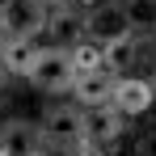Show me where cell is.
Instances as JSON below:
<instances>
[{"label":"cell","instance_id":"3957f363","mask_svg":"<svg viewBox=\"0 0 156 156\" xmlns=\"http://www.w3.org/2000/svg\"><path fill=\"white\" fill-rule=\"evenodd\" d=\"M84 34H89V42H97V47H110V42L131 38V21H127L122 0H101V4H93V9L84 13Z\"/></svg>","mask_w":156,"mask_h":156},{"label":"cell","instance_id":"8fae6325","mask_svg":"<svg viewBox=\"0 0 156 156\" xmlns=\"http://www.w3.org/2000/svg\"><path fill=\"white\" fill-rule=\"evenodd\" d=\"M127 9V21H131V34H156V0H122Z\"/></svg>","mask_w":156,"mask_h":156},{"label":"cell","instance_id":"e0dca14e","mask_svg":"<svg viewBox=\"0 0 156 156\" xmlns=\"http://www.w3.org/2000/svg\"><path fill=\"white\" fill-rule=\"evenodd\" d=\"M0 4H4V0H0Z\"/></svg>","mask_w":156,"mask_h":156},{"label":"cell","instance_id":"9a60e30c","mask_svg":"<svg viewBox=\"0 0 156 156\" xmlns=\"http://www.w3.org/2000/svg\"><path fill=\"white\" fill-rule=\"evenodd\" d=\"M148 84H152V97H156V72H152V76H148Z\"/></svg>","mask_w":156,"mask_h":156},{"label":"cell","instance_id":"ba28073f","mask_svg":"<svg viewBox=\"0 0 156 156\" xmlns=\"http://www.w3.org/2000/svg\"><path fill=\"white\" fill-rule=\"evenodd\" d=\"M114 84H118V76L114 72H89V76H76V84H72V97H76L80 110H97V105H114Z\"/></svg>","mask_w":156,"mask_h":156},{"label":"cell","instance_id":"5bb4252c","mask_svg":"<svg viewBox=\"0 0 156 156\" xmlns=\"http://www.w3.org/2000/svg\"><path fill=\"white\" fill-rule=\"evenodd\" d=\"M42 4H47V9H51V13H55V9H68L72 0H42Z\"/></svg>","mask_w":156,"mask_h":156},{"label":"cell","instance_id":"5b68a950","mask_svg":"<svg viewBox=\"0 0 156 156\" xmlns=\"http://www.w3.org/2000/svg\"><path fill=\"white\" fill-rule=\"evenodd\" d=\"M127 114L114 110V105H97V110H84V144L89 148H114L122 135H127Z\"/></svg>","mask_w":156,"mask_h":156},{"label":"cell","instance_id":"2e32d148","mask_svg":"<svg viewBox=\"0 0 156 156\" xmlns=\"http://www.w3.org/2000/svg\"><path fill=\"white\" fill-rule=\"evenodd\" d=\"M0 72H4V63H0Z\"/></svg>","mask_w":156,"mask_h":156},{"label":"cell","instance_id":"30bf717a","mask_svg":"<svg viewBox=\"0 0 156 156\" xmlns=\"http://www.w3.org/2000/svg\"><path fill=\"white\" fill-rule=\"evenodd\" d=\"M34 55H38V42H0V63L13 76H26L30 63H34Z\"/></svg>","mask_w":156,"mask_h":156},{"label":"cell","instance_id":"7a4b0ae2","mask_svg":"<svg viewBox=\"0 0 156 156\" xmlns=\"http://www.w3.org/2000/svg\"><path fill=\"white\" fill-rule=\"evenodd\" d=\"M51 9L42 0H4L0 4V38L4 42H34L38 34H47Z\"/></svg>","mask_w":156,"mask_h":156},{"label":"cell","instance_id":"9c48e42d","mask_svg":"<svg viewBox=\"0 0 156 156\" xmlns=\"http://www.w3.org/2000/svg\"><path fill=\"white\" fill-rule=\"evenodd\" d=\"M0 156H47L42 152V135L34 122H9L0 131Z\"/></svg>","mask_w":156,"mask_h":156},{"label":"cell","instance_id":"277c9868","mask_svg":"<svg viewBox=\"0 0 156 156\" xmlns=\"http://www.w3.org/2000/svg\"><path fill=\"white\" fill-rule=\"evenodd\" d=\"M38 135H42L47 144H55V148L84 144V110H80V105H47Z\"/></svg>","mask_w":156,"mask_h":156},{"label":"cell","instance_id":"52a82bcc","mask_svg":"<svg viewBox=\"0 0 156 156\" xmlns=\"http://www.w3.org/2000/svg\"><path fill=\"white\" fill-rule=\"evenodd\" d=\"M84 13H76L72 4L68 9H55L47 17V47H59V51H72L76 42H84Z\"/></svg>","mask_w":156,"mask_h":156},{"label":"cell","instance_id":"8992f818","mask_svg":"<svg viewBox=\"0 0 156 156\" xmlns=\"http://www.w3.org/2000/svg\"><path fill=\"white\" fill-rule=\"evenodd\" d=\"M152 105H156V97H152L148 76H118V84H114V110H122L127 118H144Z\"/></svg>","mask_w":156,"mask_h":156},{"label":"cell","instance_id":"4fadbf2b","mask_svg":"<svg viewBox=\"0 0 156 156\" xmlns=\"http://www.w3.org/2000/svg\"><path fill=\"white\" fill-rule=\"evenodd\" d=\"M101 51H105V72H114V76H131L127 68L135 63V34L122 38V42H110V47H101Z\"/></svg>","mask_w":156,"mask_h":156},{"label":"cell","instance_id":"6da1fadb","mask_svg":"<svg viewBox=\"0 0 156 156\" xmlns=\"http://www.w3.org/2000/svg\"><path fill=\"white\" fill-rule=\"evenodd\" d=\"M26 84L34 93H47V97L72 93V84H76L72 55L59 51V47H38V55H34V63H30V72H26Z\"/></svg>","mask_w":156,"mask_h":156},{"label":"cell","instance_id":"7c38bea8","mask_svg":"<svg viewBox=\"0 0 156 156\" xmlns=\"http://www.w3.org/2000/svg\"><path fill=\"white\" fill-rule=\"evenodd\" d=\"M68 55H72L76 76H89V72H101V68H105V51L97 47V42H89V38H84V42H76Z\"/></svg>","mask_w":156,"mask_h":156}]
</instances>
